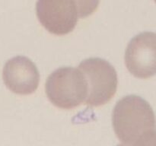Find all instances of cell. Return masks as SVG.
Wrapping results in <instances>:
<instances>
[{
    "label": "cell",
    "mask_w": 156,
    "mask_h": 146,
    "mask_svg": "<svg viewBox=\"0 0 156 146\" xmlns=\"http://www.w3.org/2000/svg\"><path fill=\"white\" fill-rule=\"evenodd\" d=\"M5 86L19 95H29L37 89L40 73L37 65L26 56H18L8 60L2 71Z\"/></svg>",
    "instance_id": "obj_6"
},
{
    "label": "cell",
    "mask_w": 156,
    "mask_h": 146,
    "mask_svg": "<svg viewBox=\"0 0 156 146\" xmlns=\"http://www.w3.org/2000/svg\"><path fill=\"white\" fill-rule=\"evenodd\" d=\"M133 146H155V131L144 135Z\"/></svg>",
    "instance_id": "obj_8"
},
{
    "label": "cell",
    "mask_w": 156,
    "mask_h": 146,
    "mask_svg": "<svg viewBox=\"0 0 156 146\" xmlns=\"http://www.w3.org/2000/svg\"><path fill=\"white\" fill-rule=\"evenodd\" d=\"M87 82L88 93L85 103L88 106H100L111 101L117 92V73L114 67L101 58H89L79 65Z\"/></svg>",
    "instance_id": "obj_3"
},
{
    "label": "cell",
    "mask_w": 156,
    "mask_h": 146,
    "mask_svg": "<svg viewBox=\"0 0 156 146\" xmlns=\"http://www.w3.org/2000/svg\"><path fill=\"white\" fill-rule=\"evenodd\" d=\"M45 91L55 106L71 109L85 101L88 88L82 71L79 68L66 66L55 70L49 75Z\"/></svg>",
    "instance_id": "obj_2"
},
{
    "label": "cell",
    "mask_w": 156,
    "mask_h": 146,
    "mask_svg": "<svg viewBox=\"0 0 156 146\" xmlns=\"http://www.w3.org/2000/svg\"><path fill=\"white\" fill-rule=\"evenodd\" d=\"M36 12L41 25L57 36L71 33L79 18L72 0H37Z\"/></svg>",
    "instance_id": "obj_5"
},
{
    "label": "cell",
    "mask_w": 156,
    "mask_h": 146,
    "mask_svg": "<svg viewBox=\"0 0 156 146\" xmlns=\"http://www.w3.org/2000/svg\"><path fill=\"white\" fill-rule=\"evenodd\" d=\"M117 146H127V145H126V144H117Z\"/></svg>",
    "instance_id": "obj_9"
},
{
    "label": "cell",
    "mask_w": 156,
    "mask_h": 146,
    "mask_svg": "<svg viewBox=\"0 0 156 146\" xmlns=\"http://www.w3.org/2000/svg\"><path fill=\"white\" fill-rule=\"evenodd\" d=\"M128 71L138 78H149L156 72V34L143 32L128 43L124 55Z\"/></svg>",
    "instance_id": "obj_4"
},
{
    "label": "cell",
    "mask_w": 156,
    "mask_h": 146,
    "mask_svg": "<svg viewBox=\"0 0 156 146\" xmlns=\"http://www.w3.org/2000/svg\"><path fill=\"white\" fill-rule=\"evenodd\" d=\"M112 126L119 140L133 146L144 135L155 131V113L146 100L140 96L128 95L114 106Z\"/></svg>",
    "instance_id": "obj_1"
},
{
    "label": "cell",
    "mask_w": 156,
    "mask_h": 146,
    "mask_svg": "<svg viewBox=\"0 0 156 146\" xmlns=\"http://www.w3.org/2000/svg\"><path fill=\"white\" fill-rule=\"evenodd\" d=\"M76 6L78 17L85 18L92 15L98 8L100 0H72Z\"/></svg>",
    "instance_id": "obj_7"
}]
</instances>
